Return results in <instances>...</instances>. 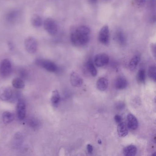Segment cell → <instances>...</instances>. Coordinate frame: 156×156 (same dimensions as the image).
I'll return each mask as SVG.
<instances>
[{"mask_svg":"<svg viewBox=\"0 0 156 156\" xmlns=\"http://www.w3.org/2000/svg\"><path fill=\"white\" fill-rule=\"evenodd\" d=\"M90 30L85 25L73 29L70 34V40L73 45L82 47L86 45L90 40Z\"/></svg>","mask_w":156,"mask_h":156,"instance_id":"6da1fadb","label":"cell"},{"mask_svg":"<svg viewBox=\"0 0 156 156\" xmlns=\"http://www.w3.org/2000/svg\"><path fill=\"white\" fill-rule=\"evenodd\" d=\"M110 33L109 28L107 25H104L99 31L98 40L104 45H107L109 43Z\"/></svg>","mask_w":156,"mask_h":156,"instance_id":"7a4b0ae2","label":"cell"},{"mask_svg":"<svg viewBox=\"0 0 156 156\" xmlns=\"http://www.w3.org/2000/svg\"><path fill=\"white\" fill-rule=\"evenodd\" d=\"M36 63L50 72L55 73L58 70V67L56 64L51 61L39 59L36 61Z\"/></svg>","mask_w":156,"mask_h":156,"instance_id":"3957f363","label":"cell"},{"mask_svg":"<svg viewBox=\"0 0 156 156\" xmlns=\"http://www.w3.org/2000/svg\"><path fill=\"white\" fill-rule=\"evenodd\" d=\"M44 28L48 33L51 35H55L57 34L58 29L56 23L51 19H47L44 21Z\"/></svg>","mask_w":156,"mask_h":156,"instance_id":"277c9868","label":"cell"},{"mask_svg":"<svg viewBox=\"0 0 156 156\" xmlns=\"http://www.w3.org/2000/svg\"><path fill=\"white\" fill-rule=\"evenodd\" d=\"M109 61V57L105 53L98 54L95 55L94 59L95 64L98 67H103L107 65Z\"/></svg>","mask_w":156,"mask_h":156,"instance_id":"5b68a950","label":"cell"},{"mask_svg":"<svg viewBox=\"0 0 156 156\" xmlns=\"http://www.w3.org/2000/svg\"><path fill=\"white\" fill-rule=\"evenodd\" d=\"M12 71V65L8 59H4L0 64V74L7 76L10 74Z\"/></svg>","mask_w":156,"mask_h":156,"instance_id":"8992f818","label":"cell"},{"mask_svg":"<svg viewBox=\"0 0 156 156\" xmlns=\"http://www.w3.org/2000/svg\"><path fill=\"white\" fill-rule=\"evenodd\" d=\"M26 51L30 54H34L36 51L38 44L36 40L33 37H29L25 41Z\"/></svg>","mask_w":156,"mask_h":156,"instance_id":"52a82bcc","label":"cell"},{"mask_svg":"<svg viewBox=\"0 0 156 156\" xmlns=\"http://www.w3.org/2000/svg\"><path fill=\"white\" fill-rule=\"evenodd\" d=\"M12 95V89L8 87H3L0 88V99L3 101L9 100Z\"/></svg>","mask_w":156,"mask_h":156,"instance_id":"ba28073f","label":"cell"},{"mask_svg":"<svg viewBox=\"0 0 156 156\" xmlns=\"http://www.w3.org/2000/svg\"><path fill=\"white\" fill-rule=\"evenodd\" d=\"M70 81L72 85L75 87H80L83 83V78L75 72H73L71 73Z\"/></svg>","mask_w":156,"mask_h":156,"instance_id":"9c48e42d","label":"cell"},{"mask_svg":"<svg viewBox=\"0 0 156 156\" xmlns=\"http://www.w3.org/2000/svg\"><path fill=\"white\" fill-rule=\"evenodd\" d=\"M17 114L19 119L23 120L26 116V105L24 101L20 100L17 104Z\"/></svg>","mask_w":156,"mask_h":156,"instance_id":"30bf717a","label":"cell"},{"mask_svg":"<svg viewBox=\"0 0 156 156\" xmlns=\"http://www.w3.org/2000/svg\"><path fill=\"white\" fill-rule=\"evenodd\" d=\"M127 127L132 130H135L138 126V122L135 116L132 114H129L127 118Z\"/></svg>","mask_w":156,"mask_h":156,"instance_id":"8fae6325","label":"cell"},{"mask_svg":"<svg viewBox=\"0 0 156 156\" xmlns=\"http://www.w3.org/2000/svg\"><path fill=\"white\" fill-rule=\"evenodd\" d=\"M128 82L126 79L124 77L120 76L119 77L115 82V87L117 89L122 90L127 87Z\"/></svg>","mask_w":156,"mask_h":156,"instance_id":"7c38bea8","label":"cell"},{"mask_svg":"<svg viewBox=\"0 0 156 156\" xmlns=\"http://www.w3.org/2000/svg\"><path fill=\"white\" fill-rule=\"evenodd\" d=\"M117 132L119 136L120 137H125L128 135V130L127 126L125 122L119 123L117 127Z\"/></svg>","mask_w":156,"mask_h":156,"instance_id":"4fadbf2b","label":"cell"},{"mask_svg":"<svg viewBox=\"0 0 156 156\" xmlns=\"http://www.w3.org/2000/svg\"><path fill=\"white\" fill-rule=\"evenodd\" d=\"M108 87V81L105 77H101L97 82V87L98 90L101 91L106 90Z\"/></svg>","mask_w":156,"mask_h":156,"instance_id":"5bb4252c","label":"cell"},{"mask_svg":"<svg viewBox=\"0 0 156 156\" xmlns=\"http://www.w3.org/2000/svg\"><path fill=\"white\" fill-rule=\"evenodd\" d=\"M140 60V56L138 55H136L132 57L129 65V67L130 71H134L136 68Z\"/></svg>","mask_w":156,"mask_h":156,"instance_id":"9a60e30c","label":"cell"},{"mask_svg":"<svg viewBox=\"0 0 156 156\" xmlns=\"http://www.w3.org/2000/svg\"><path fill=\"white\" fill-rule=\"evenodd\" d=\"M117 42L120 45H124L126 43V39L124 33L121 30H118L116 32L115 36Z\"/></svg>","mask_w":156,"mask_h":156,"instance_id":"2e32d148","label":"cell"},{"mask_svg":"<svg viewBox=\"0 0 156 156\" xmlns=\"http://www.w3.org/2000/svg\"><path fill=\"white\" fill-rule=\"evenodd\" d=\"M137 148L134 145H129L124 148L123 153L125 156H133L136 155Z\"/></svg>","mask_w":156,"mask_h":156,"instance_id":"e0dca14e","label":"cell"},{"mask_svg":"<svg viewBox=\"0 0 156 156\" xmlns=\"http://www.w3.org/2000/svg\"><path fill=\"white\" fill-rule=\"evenodd\" d=\"M14 116L12 113L8 111L4 112L2 114V120L6 124H9L13 121Z\"/></svg>","mask_w":156,"mask_h":156,"instance_id":"ac0fdd59","label":"cell"},{"mask_svg":"<svg viewBox=\"0 0 156 156\" xmlns=\"http://www.w3.org/2000/svg\"><path fill=\"white\" fill-rule=\"evenodd\" d=\"M87 67L91 75L93 76H96L97 75V71L94 65V62L92 60L90 59L88 60L87 63Z\"/></svg>","mask_w":156,"mask_h":156,"instance_id":"d6986e66","label":"cell"},{"mask_svg":"<svg viewBox=\"0 0 156 156\" xmlns=\"http://www.w3.org/2000/svg\"><path fill=\"white\" fill-rule=\"evenodd\" d=\"M12 86L17 89L24 88L25 84L24 82L20 78H16L13 79L12 82Z\"/></svg>","mask_w":156,"mask_h":156,"instance_id":"ffe728a7","label":"cell"},{"mask_svg":"<svg viewBox=\"0 0 156 156\" xmlns=\"http://www.w3.org/2000/svg\"><path fill=\"white\" fill-rule=\"evenodd\" d=\"M31 23L32 25L36 28L41 27L42 23L41 18L38 15H34L33 16L31 19Z\"/></svg>","mask_w":156,"mask_h":156,"instance_id":"44dd1931","label":"cell"},{"mask_svg":"<svg viewBox=\"0 0 156 156\" xmlns=\"http://www.w3.org/2000/svg\"><path fill=\"white\" fill-rule=\"evenodd\" d=\"M60 100V96L59 92L57 90H55L53 92L52 94L51 101L53 105H58Z\"/></svg>","mask_w":156,"mask_h":156,"instance_id":"7402d4cb","label":"cell"},{"mask_svg":"<svg viewBox=\"0 0 156 156\" xmlns=\"http://www.w3.org/2000/svg\"><path fill=\"white\" fill-rule=\"evenodd\" d=\"M156 69L155 66H152L149 67L148 70V76L151 79L153 80L154 82L156 80Z\"/></svg>","mask_w":156,"mask_h":156,"instance_id":"603a6c76","label":"cell"},{"mask_svg":"<svg viewBox=\"0 0 156 156\" xmlns=\"http://www.w3.org/2000/svg\"><path fill=\"white\" fill-rule=\"evenodd\" d=\"M138 81L140 83H144L145 81V71L144 69H140L137 76Z\"/></svg>","mask_w":156,"mask_h":156,"instance_id":"cb8c5ba5","label":"cell"},{"mask_svg":"<svg viewBox=\"0 0 156 156\" xmlns=\"http://www.w3.org/2000/svg\"><path fill=\"white\" fill-rule=\"evenodd\" d=\"M29 124H30V126H31L32 127L35 128L38 126L39 122H38V121H37V120H36V119H30Z\"/></svg>","mask_w":156,"mask_h":156,"instance_id":"d4e9b609","label":"cell"},{"mask_svg":"<svg viewBox=\"0 0 156 156\" xmlns=\"http://www.w3.org/2000/svg\"><path fill=\"white\" fill-rule=\"evenodd\" d=\"M135 4L139 7H142L145 5L146 0H134Z\"/></svg>","mask_w":156,"mask_h":156,"instance_id":"484cf974","label":"cell"},{"mask_svg":"<svg viewBox=\"0 0 156 156\" xmlns=\"http://www.w3.org/2000/svg\"><path fill=\"white\" fill-rule=\"evenodd\" d=\"M115 121L116 123H121V121H122V118L119 115H115Z\"/></svg>","mask_w":156,"mask_h":156,"instance_id":"4316f807","label":"cell"},{"mask_svg":"<svg viewBox=\"0 0 156 156\" xmlns=\"http://www.w3.org/2000/svg\"><path fill=\"white\" fill-rule=\"evenodd\" d=\"M151 48L152 54H153L154 57H155V56H156V45H155V44H152L151 45Z\"/></svg>","mask_w":156,"mask_h":156,"instance_id":"83f0119b","label":"cell"},{"mask_svg":"<svg viewBox=\"0 0 156 156\" xmlns=\"http://www.w3.org/2000/svg\"><path fill=\"white\" fill-rule=\"evenodd\" d=\"M87 150L88 153H92L93 151V147L90 144H88L87 145Z\"/></svg>","mask_w":156,"mask_h":156,"instance_id":"f1b7e54d","label":"cell"},{"mask_svg":"<svg viewBox=\"0 0 156 156\" xmlns=\"http://www.w3.org/2000/svg\"><path fill=\"white\" fill-rule=\"evenodd\" d=\"M124 106H125V105L123 103H119L118 105L117 108L118 109H122L124 108Z\"/></svg>","mask_w":156,"mask_h":156,"instance_id":"f546056e","label":"cell"},{"mask_svg":"<svg viewBox=\"0 0 156 156\" xmlns=\"http://www.w3.org/2000/svg\"><path fill=\"white\" fill-rule=\"evenodd\" d=\"M88 1L90 3L94 4V3H96L97 2V0H88Z\"/></svg>","mask_w":156,"mask_h":156,"instance_id":"4dcf8cb0","label":"cell"},{"mask_svg":"<svg viewBox=\"0 0 156 156\" xmlns=\"http://www.w3.org/2000/svg\"><path fill=\"white\" fill-rule=\"evenodd\" d=\"M98 143H99V144H101V143H102V141H101L100 140H98Z\"/></svg>","mask_w":156,"mask_h":156,"instance_id":"1f68e13d","label":"cell"},{"mask_svg":"<svg viewBox=\"0 0 156 156\" xmlns=\"http://www.w3.org/2000/svg\"><path fill=\"white\" fill-rule=\"evenodd\" d=\"M103 1L104 2H108V1H109V0H103Z\"/></svg>","mask_w":156,"mask_h":156,"instance_id":"d6a6232c","label":"cell"}]
</instances>
